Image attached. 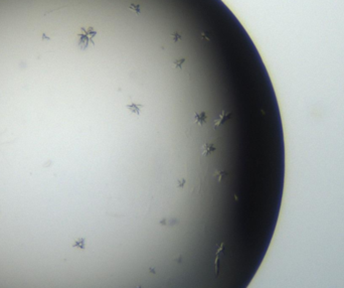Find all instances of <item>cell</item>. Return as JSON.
<instances>
[{
  "instance_id": "6da1fadb",
  "label": "cell",
  "mask_w": 344,
  "mask_h": 288,
  "mask_svg": "<svg viewBox=\"0 0 344 288\" xmlns=\"http://www.w3.org/2000/svg\"><path fill=\"white\" fill-rule=\"evenodd\" d=\"M81 30H82V33L79 34V46L81 50H86L90 43H92V45H94L93 37L97 34V32L93 27H82Z\"/></svg>"
},
{
  "instance_id": "7a4b0ae2",
  "label": "cell",
  "mask_w": 344,
  "mask_h": 288,
  "mask_svg": "<svg viewBox=\"0 0 344 288\" xmlns=\"http://www.w3.org/2000/svg\"><path fill=\"white\" fill-rule=\"evenodd\" d=\"M231 115H233V113H231V112L226 113V112H225V111H223V112L220 114V117H218L214 121V127H215V128H218V127H220V125H223V124H225L228 120H229L231 117Z\"/></svg>"
},
{
  "instance_id": "3957f363",
  "label": "cell",
  "mask_w": 344,
  "mask_h": 288,
  "mask_svg": "<svg viewBox=\"0 0 344 288\" xmlns=\"http://www.w3.org/2000/svg\"><path fill=\"white\" fill-rule=\"evenodd\" d=\"M194 119H195V123L199 124L200 126L204 125V124L206 123V121H207L206 112L195 113V115H194Z\"/></svg>"
},
{
  "instance_id": "277c9868",
  "label": "cell",
  "mask_w": 344,
  "mask_h": 288,
  "mask_svg": "<svg viewBox=\"0 0 344 288\" xmlns=\"http://www.w3.org/2000/svg\"><path fill=\"white\" fill-rule=\"evenodd\" d=\"M216 150V147L213 144H204L201 147V155L202 156H207V155L212 154Z\"/></svg>"
},
{
  "instance_id": "5b68a950",
  "label": "cell",
  "mask_w": 344,
  "mask_h": 288,
  "mask_svg": "<svg viewBox=\"0 0 344 288\" xmlns=\"http://www.w3.org/2000/svg\"><path fill=\"white\" fill-rule=\"evenodd\" d=\"M143 107H144V105H142V104H135V103L126 105V108L128 109L130 112L136 114V115H140V111H141V108Z\"/></svg>"
},
{
  "instance_id": "8992f818",
  "label": "cell",
  "mask_w": 344,
  "mask_h": 288,
  "mask_svg": "<svg viewBox=\"0 0 344 288\" xmlns=\"http://www.w3.org/2000/svg\"><path fill=\"white\" fill-rule=\"evenodd\" d=\"M129 9L132 10V11H134L136 14H139L140 11H141V6H140V4H138V3H132V4H130Z\"/></svg>"
},
{
  "instance_id": "52a82bcc",
  "label": "cell",
  "mask_w": 344,
  "mask_h": 288,
  "mask_svg": "<svg viewBox=\"0 0 344 288\" xmlns=\"http://www.w3.org/2000/svg\"><path fill=\"white\" fill-rule=\"evenodd\" d=\"M184 62H185V59H177L173 63L174 67H175L176 69H181L182 68V64H184Z\"/></svg>"
},
{
  "instance_id": "ba28073f",
  "label": "cell",
  "mask_w": 344,
  "mask_h": 288,
  "mask_svg": "<svg viewBox=\"0 0 344 288\" xmlns=\"http://www.w3.org/2000/svg\"><path fill=\"white\" fill-rule=\"evenodd\" d=\"M171 38H172V40H173L174 43H177L178 40H181V35H180V33H178L177 32H173L171 34Z\"/></svg>"
},
{
  "instance_id": "9c48e42d",
  "label": "cell",
  "mask_w": 344,
  "mask_h": 288,
  "mask_svg": "<svg viewBox=\"0 0 344 288\" xmlns=\"http://www.w3.org/2000/svg\"><path fill=\"white\" fill-rule=\"evenodd\" d=\"M214 175H215V176H217L218 181H220L223 177H225V176L228 175V173L225 172V171H217V172H216Z\"/></svg>"
},
{
  "instance_id": "30bf717a",
  "label": "cell",
  "mask_w": 344,
  "mask_h": 288,
  "mask_svg": "<svg viewBox=\"0 0 344 288\" xmlns=\"http://www.w3.org/2000/svg\"><path fill=\"white\" fill-rule=\"evenodd\" d=\"M185 183H186V180H184V178H182L181 181H180V180L178 181V185H177V188H183V186H184V185H185Z\"/></svg>"
}]
</instances>
